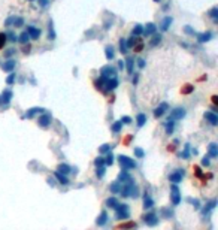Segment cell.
Here are the masks:
<instances>
[{
    "label": "cell",
    "mask_w": 218,
    "mask_h": 230,
    "mask_svg": "<svg viewBox=\"0 0 218 230\" xmlns=\"http://www.w3.org/2000/svg\"><path fill=\"white\" fill-rule=\"evenodd\" d=\"M115 211H117V214H115V217L118 218V220H124V218H129V215H130V212H129V206L127 205H117L115 206Z\"/></svg>",
    "instance_id": "cell-1"
},
{
    "label": "cell",
    "mask_w": 218,
    "mask_h": 230,
    "mask_svg": "<svg viewBox=\"0 0 218 230\" xmlns=\"http://www.w3.org/2000/svg\"><path fill=\"white\" fill-rule=\"evenodd\" d=\"M118 160H119V165L123 166L124 170H127V169H135V167H136V163L133 162L132 158H129L127 155H119Z\"/></svg>",
    "instance_id": "cell-2"
},
{
    "label": "cell",
    "mask_w": 218,
    "mask_h": 230,
    "mask_svg": "<svg viewBox=\"0 0 218 230\" xmlns=\"http://www.w3.org/2000/svg\"><path fill=\"white\" fill-rule=\"evenodd\" d=\"M184 175H185V170H184V169H176L173 173L169 175V181L173 182V184H178V182L182 181V176H184Z\"/></svg>",
    "instance_id": "cell-3"
},
{
    "label": "cell",
    "mask_w": 218,
    "mask_h": 230,
    "mask_svg": "<svg viewBox=\"0 0 218 230\" xmlns=\"http://www.w3.org/2000/svg\"><path fill=\"white\" fill-rule=\"evenodd\" d=\"M100 75H102L103 78H111V76H115V69H114V67H111V66H105V67H102Z\"/></svg>",
    "instance_id": "cell-4"
},
{
    "label": "cell",
    "mask_w": 218,
    "mask_h": 230,
    "mask_svg": "<svg viewBox=\"0 0 218 230\" xmlns=\"http://www.w3.org/2000/svg\"><path fill=\"white\" fill-rule=\"evenodd\" d=\"M11 99H12V91L11 90H5L3 93H2V96H0V105H8L9 102H11Z\"/></svg>",
    "instance_id": "cell-5"
},
{
    "label": "cell",
    "mask_w": 218,
    "mask_h": 230,
    "mask_svg": "<svg viewBox=\"0 0 218 230\" xmlns=\"http://www.w3.org/2000/svg\"><path fill=\"white\" fill-rule=\"evenodd\" d=\"M184 117H185V109H182V108H176L171 114V118H173V120H181Z\"/></svg>",
    "instance_id": "cell-6"
},
{
    "label": "cell",
    "mask_w": 218,
    "mask_h": 230,
    "mask_svg": "<svg viewBox=\"0 0 218 230\" xmlns=\"http://www.w3.org/2000/svg\"><path fill=\"white\" fill-rule=\"evenodd\" d=\"M171 191H172V202H173V205H179V202H181V196H179V190H178V187H176V185H172Z\"/></svg>",
    "instance_id": "cell-7"
},
{
    "label": "cell",
    "mask_w": 218,
    "mask_h": 230,
    "mask_svg": "<svg viewBox=\"0 0 218 230\" xmlns=\"http://www.w3.org/2000/svg\"><path fill=\"white\" fill-rule=\"evenodd\" d=\"M51 115L50 114H43L42 115V117L39 118V126L40 127H48V126H50V123H51Z\"/></svg>",
    "instance_id": "cell-8"
},
{
    "label": "cell",
    "mask_w": 218,
    "mask_h": 230,
    "mask_svg": "<svg viewBox=\"0 0 218 230\" xmlns=\"http://www.w3.org/2000/svg\"><path fill=\"white\" fill-rule=\"evenodd\" d=\"M143 221L147 223L148 226H155V224L158 223V218H157L154 214H147V215L143 217Z\"/></svg>",
    "instance_id": "cell-9"
},
{
    "label": "cell",
    "mask_w": 218,
    "mask_h": 230,
    "mask_svg": "<svg viewBox=\"0 0 218 230\" xmlns=\"http://www.w3.org/2000/svg\"><path fill=\"white\" fill-rule=\"evenodd\" d=\"M117 85H118V79H117L115 76H112V79H105V87H106L108 91L117 88Z\"/></svg>",
    "instance_id": "cell-10"
},
{
    "label": "cell",
    "mask_w": 218,
    "mask_h": 230,
    "mask_svg": "<svg viewBox=\"0 0 218 230\" xmlns=\"http://www.w3.org/2000/svg\"><path fill=\"white\" fill-rule=\"evenodd\" d=\"M27 33H29V36H30L32 39H39V36H40V30H37V29L33 27V26H29V27H27Z\"/></svg>",
    "instance_id": "cell-11"
},
{
    "label": "cell",
    "mask_w": 218,
    "mask_h": 230,
    "mask_svg": "<svg viewBox=\"0 0 218 230\" xmlns=\"http://www.w3.org/2000/svg\"><path fill=\"white\" fill-rule=\"evenodd\" d=\"M205 118H206L212 126H217V124H218V117H217L214 112H205Z\"/></svg>",
    "instance_id": "cell-12"
},
{
    "label": "cell",
    "mask_w": 218,
    "mask_h": 230,
    "mask_svg": "<svg viewBox=\"0 0 218 230\" xmlns=\"http://www.w3.org/2000/svg\"><path fill=\"white\" fill-rule=\"evenodd\" d=\"M15 60H8L6 63H3L2 64V69H3V70L5 72H11V70H14V69H15Z\"/></svg>",
    "instance_id": "cell-13"
},
{
    "label": "cell",
    "mask_w": 218,
    "mask_h": 230,
    "mask_svg": "<svg viewBox=\"0 0 218 230\" xmlns=\"http://www.w3.org/2000/svg\"><path fill=\"white\" fill-rule=\"evenodd\" d=\"M166 109H167V103H161V105H160V106L154 111V117H155V118L161 117V115L166 112Z\"/></svg>",
    "instance_id": "cell-14"
},
{
    "label": "cell",
    "mask_w": 218,
    "mask_h": 230,
    "mask_svg": "<svg viewBox=\"0 0 218 230\" xmlns=\"http://www.w3.org/2000/svg\"><path fill=\"white\" fill-rule=\"evenodd\" d=\"M155 30H157V27H155V24L154 22H148L147 24V29H145V36H151V34H154L155 33Z\"/></svg>",
    "instance_id": "cell-15"
},
{
    "label": "cell",
    "mask_w": 218,
    "mask_h": 230,
    "mask_svg": "<svg viewBox=\"0 0 218 230\" xmlns=\"http://www.w3.org/2000/svg\"><path fill=\"white\" fill-rule=\"evenodd\" d=\"M173 121H175L173 118L169 117V120L164 123V126H166V133H167V134H171V133L173 132V127H175V123H173Z\"/></svg>",
    "instance_id": "cell-16"
},
{
    "label": "cell",
    "mask_w": 218,
    "mask_h": 230,
    "mask_svg": "<svg viewBox=\"0 0 218 230\" xmlns=\"http://www.w3.org/2000/svg\"><path fill=\"white\" fill-rule=\"evenodd\" d=\"M153 205H154V200H153L148 194H145V199H143V208H145V209H150V208H153Z\"/></svg>",
    "instance_id": "cell-17"
},
{
    "label": "cell",
    "mask_w": 218,
    "mask_h": 230,
    "mask_svg": "<svg viewBox=\"0 0 218 230\" xmlns=\"http://www.w3.org/2000/svg\"><path fill=\"white\" fill-rule=\"evenodd\" d=\"M39 112H43V109H42V108H32L26 115H24V118H32L33 115H36V114H39Z\"/></svg>",
    "instance_id": "cell-18"
},
{
    "label": "cell",
    "mask_w": 218,
    "mask_h": 230,
    "mask_svg": "<svg viewBox=\"0 0 218 230\" xmlns=\"http://www.w3.org/2000/svg\"><path fill=\"white\" fill-rule=\"evenodd\" d=\"M136 121H137V126L142 127L145 123H147V115H145V114H139L137 117H136Z\"/></svg>",
    "instance_id": "cell-19"
},
{
    "label": "cell",
    "mask_w": 218,
    "mask_h": 230,
    "mask_svg": "<svg viewBox=\"0 0 218 230\" xmlns=\"http://www.w3.org/2000/svg\"><path fill=\"white\" fill-rule=\"evenodd\" d=\"M171 24H172V18H171V17H166V18H164V21H163V24H161V30H163V32H166Z\"/></svg>",
    "instance_id": "cell-20"
},
{
    "label": "cell",
    "mask_w": 218,
    "mask_h": 230,
    "mask_svg": "<svg viewBox=\"0 0 218 230\" xmlns=\"http://www.w3.org/2000/svg\"><path fill=\"white\" fill-rule=\"evenodd\" d=\"M29 39H30V36H29V33H27V32H22V33L19 34V37H18V40H19L21 43H24V45H26V43L29 42Z\"/></svg>",
    "instance_id": "cell-21"
},
{
    "label": "cell",
    "mask_w": 218,
    "mask_h": 230,
    "mask_svg": "<svg viewBox=\"0 0 218 230\" xmlns=\"http://www.w3.org/2000/svg\"><path fill=\"white\" fill-rule=\"evenodd\" d=\"M106 221H108V214H106V212H102L100 217L97 218V224H99V226H103Z\"/></svg>",
    "instance_id": "cell-22"
},
{
    "label": "cell",
    "mask_w": 218,
    "mask_h": 230,
    "mask_svg": "<svg viewBox=\"0 0 218 230\" xmlns=\"http://www.w3.org/2000/svg\"><path fill=\"white\" fill-rule=\"evenodd\" d=\"M55 176H57V179L61 182V184H64V185H66V184H69V181H67V178L61 173V172H55Z\"/></svg>",
    "instance_id": "cell-23"
},
{
    "label": "cell",
    "mask_w": 218,
    "mask_h": 230,
    "mask_svg": "<svg viewBox=\"0 0 218 230\" xmlns=\"http://www.w3.org/2000/svg\"><path fill=\"white\" fill-rule=\"evenodd\" d=\"M209 155H211V157H217V155H218L217 144H211V145H209Z\"/></svg>",
    "instance_id": "cell-24"
},
{
    "label": "cell",
    "mask_w": 218,
    "mask_h": 230,
    "mask_svg": "<svg viewBox=\"0 0 218 230\" xmlns=\"http://www.w3.org/2000/svg\"><path fill=\"white\" fill-rule=\"evenodd\" d=\"M106 205L109 206V208H114V209H115V206L118 205V200H117L115 197H109V199L106 200Z\"/></svg>",
    "instance_id": "cell-25"
},
{
    "label": "cell",
    "mask_w": 218,
    "mask_h": 230,
    "mask_svg": "<svg viewBox=\"0 0 218 230\" xmlns=\"http://www.w3.org/2000/svg\"><path fill=\"white\" fill-rule=\"evenodd\" d=\"M133 227H136V223H121V224H118V229H133Z\"/></svg>",
    "instance_id": "cell-26"
},
{
    "label": "cell",
    "mask_w": 218,
    "mask_h": 230,
    "mask_svg": "<svg viewBox=\"0 0 218 230\" xmlns=\"http://www.w3.org/2000/svg\"><path fill=\"white\" fill-rule=\"evenodd\" d=\"M119 50H121V52H123V54L127 52V43H126V39H121V40H119Z\"/></svg>",
    "instance_id": "cell-27"
},
{
    "label": "cell",
    "mask_w": 218,
    "mask_h": 230,
    "mask_svg": "<svg viewBox=\"0 0 218 230\" xmlns=\"http://www.w3.org/2000/svg\"><path fill=\"white\" fill-rule=\"evenodd\" d=\"M193 90H194V87H191L190 84H187V85H184V88L181 90V93H182V94H190Z\"/></svg>",
    "instance_id": "cell-28"
},
{
    "label": "cell",
    "mask_w": 218,
    "mask_h": 230,
    "mask_svg": "<svg viewBox=\"0 0 218 230\" xmlns=\"http://www.w3.org/2000/svg\"><path fill=\"white\" fill-rule=\"evenodd\" d=\"M212 37V34L211 33H203V34H199V42H206V40H209Z\"/></svg>",
    "instance_id": "cell-29"
},
{
    "label": "cell",
    "mask_w": 218,
    "mask_h": 230,
    "mask_svg": "<svg viewBox=\"0 0 218 230\" xmlns=\"http://www.w3.org/2000/svg\"><path fill=\"white\" fill-rule=\"evenodd\" d=\"M106 58L112 60L114 58V48L112 47H106Z\"/></svg>",
    "instance_id": "cell-30"
},
{
    "label": "cell",
    "mask_w": 218,
    "mask_h": 230,
    "mask_svg": "<svg viewBox=\"0 0 218 230\" xmlns=\"http://www.w3.org/2000/svg\"><path fill=\"white\" fill-rule=\"evenodd\" d=\"M121 126H123V123H121V121H117V123L112 126V132H114V133H118V132L121 130Z\"/></svg>",
    "instance_id": "cell-31"
},
{
    "label": "cell",
    "mask_w": 218,
    "mask_h": 230,
    "mask_svg": "<svg viewBox=\"0 0 218 230\" xmlns=\"http://www.w3.org/2000/svg\"><path fill=\"white\" fill-rule=\"evenodd\" d=\"M111 191L112 193H119V181L112 184V185H111Z\"/></svg>",
    "instance_id": "cell-32"
},
{
    "label": "cell",
    "mask_w": 218,
    "mask_h": 230,
    "mask_svg": "<svg viewBox=\"0 0 218 230\" xmlns=\"http://www.w3.org/2000/svg\"><path fill=\"white\" fill-rule=\"evenodd\" d=\"M140 33H143V29H142V26H136L135 29H133V36H139Z\"/></svg>",
    "instance_id": "cell-33"
},
{
    "label": "cell",
    "mask_w": 218,
    "mask_h": 230,
    "mask_svg": "<svg viewBox=\"0 0 218 230\" xmlns=\"http://www.w3.org/2000/svg\"><path fill=\"white\" fill-rule=\"evenodd\" d=\"M135 155H136L137 158H143L145 152H143V150H142V148H135Z\"/></svg>",
    "instance_id": "cell-34"
},
{
    "label": "cell",
    "mask_w": 218,
    "mask_h": 230,
    "mask_svg": "<svg viewBox=\"0 0 218 230\" xmlns=\"http://www.w3.org/2000/svg\"><path fill=\"white\" fill-rule=\"evenodd\" d=\"M58 172H61V173H69V172H70V167H69L67 165H60Z\"/></svg>",
    "instance_id": "cell-35"
},
{
    "label": "cell",
    "mask_w": 218,
    "mask_h": 230,
    "mask_svg": "<svg viewBox=\"0 0 218 230\" xmlns=\"http://www.w3.org/2000/svg\"><path fill=\"white\" fill-rule=\"evenodd\" d=\"M6 34L5 33H0V50H2L3 47H5V43H6Z\"/></svg>",
    "instance_id": "cell-36"
},
{
    "label": "cell",
    "mask_w": 218,
    "mask_h": 230,
    "mask_svg": "<svg viewBox=\"0 0 218 230\" xmlns=\"http://www.w3.org/2000/svg\"><path fill=\"white\" fill-rule=\"evenodd\" d=\"M12 22H14L15 27H21L24 21H22V18H12Z\"/></svg>",
    "instance_id": "cell-37"
},
{
    "label": "cell",
    "mask_w": 218,
    "mask_h": 230,
    "mask_svg": "<svg viewBox=\"0 0 218 230\" xmlns=\"http://www.w3.org/2000/svg\"><path fill=\"white\" fill-rule=\"evenodd\" d=\"M111 148H112L111 145L105 144V145H102V147H100V150H99V151H100L102 154H105V152H109V151H111Z\"/></svg>",
    "instance_id": "cell-38"
},
{
    "label": "cell",
    "mask_w": 218,
    "mask_h": 230,
    "mask_svg": "<svg viewBox=\"0 0 218 230\" xmlns=\"http://www.w3.org/2000/svg\"><path fill=\"white\" fill-rule=\"evenodd\" d=\"M160 40H161V34H155L154 39L151 40V45H153V47H155L157 43H160Z\"/></svg>",
    "instance_id": "cell-39"
},
{
    "label": "cell",
    "mask_w": 218,
    "mask_h": 230,
    "mask_svg": "<svg viewBox=\"0 0 218 230\" xmlns=\"http://www.w3.org/2000/svg\"><path fill=\"white\" fill-rule=\"evenodd\" d=\"M126 43H127V48H133L135 45H136V39L135 37H130L129 40H126Z\"/></svg>",
    "instance_id": "cell-40"
},
{
    "label": "cell",
    "mask_w": 218,
    "mask_h": 230,
    "mask_svg": "<svg viewBox=\"0 0 218 230\" xmlns=\"http://www.w3.org/2000/svg\"><path fill=\"white\" fill-rule=\"evenodd\" d=\"M209 15H211V18H214V19L217 21V17H218V9H217V8H212V9L209 11Z\"/></svg>",
    "instance_id": "cell-41"
},
{
    "label": "cell",
    "mask_w": 218,
    "mask_h": 230,
    "mask_svg": "<svg viewBox=\"0 0 218 230\" xmlns=\"http://www.w3.org/2000/svg\"><path fill=\"white\" fill-rule=\"evenodd\" d=\"M126 63H127V70L132 73V72H133V58H127Z\"/></svg>",
    "instance_id": "cell-42"
},
{
    "label": "cell",
    "mask_w": 218,
    "mask_h": 230,
    "mask_svg": "<svg viewBox=\"0 0 218 230\" xmlns=\"http://www.w3.org/2000/svg\"><path fill=\"white\" fill-rule=\"evenodd\" d=\"M105 163H106V165H108V166H111V165H112V163H114V155H112V154H111V152H109V154H108V157H106V160H105Z\"/></svg>",
    "instance_id": "cell-43"
},
{
    "label": "cell",
    "mask_w": 218,
    "mask_h": 230,
    "mask_svg": "<svg viewBox=\"0 0 218 230\" xmlns=\"http://www.w3.org/2000/svg\"><path fill=\"white\" fill-rule=\"evenodd\" d=\"M118 179H119V181H129V179H132V178H130V176H129L126 172H123V173H119Z\"/></svg>",
    "instance_id": "cell-44"
},
{
    "label": "cell",
    "mask_w": 218,
    "mask_h": 230,
    "mask_svg": "<svg viewBox=\"0 0 218 230\" xmlns=\"http://www.w3.org/2000/svg\"><path fill=\"white\" fill-rule=\"evenodd\" d=\"M14 82H15V75H14V73H11V75L6 78V84H8V85H12Z\"/></svg>",
    "instance_id": "cell-45"
},
{
    "label": "cell",
    "mask_w": 218,
    "mask_h": 230,
    "mask_svg": "<svg viewBox=\"0 0 218 230\" xmlns=\"http://www.w3.org/2000/svg\"><path fill=\"white\" fill-rule=\"evenodd\" d=\"M6 37H9V40H11V42H15V40H18L17 34H15V33H12V32H9V33L6 34Z\"/></svg>",
    "instance_id": "cell-46"
},
{
    "label": "cell",
    "mask_w": 218,
    "mask_h": 230,
    "mask_svg": "<svg viewBox=\"0 0 218 230\" xmlns=\"http://www.w3.org/2000/svg\"><path fill=\"white\" fill-rule=\"evenodd\" d=\"M103 175H105V167L103 166H97V176L103 178Z\"/></svg>",
    "instance_id": "cell-47"
},
{
    "label": "cell",
    "mask_w": 218,
    "mask_h": 230,
    "mask_svg": "<svg viewBox=\"0 0 218 230\" xmlns=\"http://www.w3.org/2000/svg\"><path fill=\"white\" fill-rule=\"evenodd\" d=\"M94 163H96V166H103V165H105V160H103L102 157H99V158H96Z\"/></svg>",
    "instance_id": "cell-48"
},
{
    "label": "cell",
    "mask_w": 218,
    "mask_h": 230,
    "mask_svg": "<svg viewBox=\"0 0 218 230\" xmlns=\"http://www.w3.org/2000/svg\"><path fill=\"white\" fill-rule=\"evenodd\" d=\"M121 123H124V124H130V123H132V118H130V117H123V118H121Z\"/></svg>",
    "instance_id": "cell-49"
},
{
    "label": "cell",
    "mask_w": 218,
    "mask_h": 230,
    "mask_svg": "<svg viewBox=\"0 0 218 230\" xmlns=\"http://www.w3.org/2000/svg\"><path fill=\"white\" fill-rule=\"evenodd\" d=\"M50 39H55V33L53 30V24H50Z\"/></svg>",
    "instance_id": "cell-50"
},
{
    "label": "cell",
    "mask_w": 218,
    "mask_h": 230,
    "mask_svg": "<svg viewBox=\"0 0 218 230\" xmlns=\"http://www.w3.org/2000/svg\"><path fill=\"white\" fill-rule=\"evenodd\" d=\"M194 173H196L197 176H202V170H200L199 166H194Z\"/></svg>",
    "instance_id": "cell-51"
},
{
    "label": "cell",
    "mask_w": 218,
    "mask_h": 230,
    "mask_svg": "<svg viewBox=\"0 0 218 230\" xmlns=\"http://www.w3.org/2000/svg\"><path fill=\"white\" fill-rule=\"evenodd\" d=\"M39 3H40V6H42V8H45V6H48L50 0H39Z\"/></svg>",
    "instance_id": "cell-52"
},
{
    "label": "cell",
    "mask_w": 218,
    "mask_h": 230,
    "mask_svg": "<svg viewBox=\"0 0 218 230\" xmlns=\"http://www.w3.org/2000/svg\"><path fill=\"white\" fill-rule=\"evenodd\" d=\"M202 165H203V166H209V157H205V158L202 160Z\"/></svg>",
    "instance_id": "cell-53"
},
{
    "label": "cell",
    "mask_w": 218,
    "mask_h": 230,
    "mask_svg": "<svg viewBox=\"0 0 218 230\" xmlns=\"http://www.w3.org/2000/svg\"><path fill=\"white\" fill-rule=\"evenodd\" d=\"M14 52H15V50H14V48H11V50H8V51H6V54H5V55H6V57H11Z\"/></svg>",
    "instance_id": "cell-54"
},
{
    "label": "cell",
    "mask_w": 218,
    "mask_h": 230,
    "mask_svg": "<svg viewBox=\"0 0 218 230\" xmlns=\"http://www.w3.org/2000/svg\"><path fill=\"white\" fill-rule=\"evenodd\" d=\"M137 66H139L140 69H143V67H145V60H139V61H137Z\"/></svg>",
    "instance_id": "cell-55"
},
{
    "label": "cell",
    "mask_w": 218,
    "mask_h": 230,
    "mask_svg": "<svg viewBox=\"0 0 218 230\" xmlns=\"http://www.w3.org/2000/svg\"><path fill=\"white\" fill-rule=\"evenodd\" d=\"M22 52H24V54H29V52H30V47H29V45L22 48Z\"/></svg>",
    "instance_id": "cell-56"
},
{
    "label": "cell",
    "mask_w": 218,
    "mask_h": 230,
    "mask_svg": "<svg viewBox=\"0 0 218 230\" xmlns=\"http://www.w3.org/2000/svg\"><path fill=\"white\" fill-rule=\"evenodd\" d=\"M135 51H136V52H140V51H142V45H137V47H135Z\"/></svg>",
    "instance_id": "cell-57"
},
{
    "label": "cell",
    "mask_w": 218,
    "mask_h": 230,
    "mask_svg": "<svg viewBox=\"0 0 218 230\" xmlns=\"http://www.w3.org/2000/svg\"><path fill=\"white\" fill-rule=\"evenodd\" d=\"M118 67L119 69H124V61H118Z\"/></svg>",
    "instance_id": "cell-58"
},
{
    "label": "cell",
    "mask_w": 218,
    "mask_h": 230,
    "mask_svg": "<svg viewBox=\"0 0 218 230\" xmlns=\"http://www.w3.org/2000/svg\"><path fill=\"white\" fill-rule=\"evenodd\" d=\"M212 102H214V105H217L218 103V97L217 96H212Z\"/></svg>",
    "instance_id": "cell-59"
},
{
    "label": "cell",
    "mask_w": 218,
    "mask_h": 230,
    "mask_svg": "<svg viewBox=\"0 0 218 230\" xmlns=\"http://www.w3.org/2000/svg\"><path fill=\"white\" fill-rule=\"evenodd\" d=\"M185 32H187V33H190V34H193V33H194V32H193L190 27H185Z\"/></svg>",
    "instance_id": "cell-60"
},
{
    "label": "cell",
    "mask_w": 218,
    "mask_h": 230,
    "mask_svg": "<svg viewBox=\"0 0 218 230\" xmlns=\"http://www.w3.org/2000/svg\"><path fill=\"white\" fill-rule=\"evenodd\" d=\"M167 151H175V147H173V145H169V147H167Z\"/></svg>",
    "instance_id": "cell-61"
},
{
    "label": "cell",
    "mask_w": 218,
    "mask_h": 230,
    "mask_svg": "<svg viewBox=\"0 0 218 230\" xmlns=\"http://www.w3.org/2000/svg\"><path fill=\"white\" fill-rule=\"evenodd\" d=\"M48 182H50V185H54V184H55V182H54V179H51V178L48 179Z\"/></svg>",
    "instance_id": "cell-62"
},
{
    "label": "cell",
    "mask_w": 218,
    "mask_h": 230,
    "mask_svg": "<svg viewBox=\"0 0 218 230\" xmlns=\"http://www.w3.org/2000/svg\"><path fill=\"white\" fill-rule=\"evenodd\" d=\"M154 2H160V0H154Z\"/></svg>",
    "instance_id": "cell-63"
}]
</instances>
